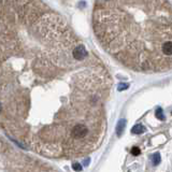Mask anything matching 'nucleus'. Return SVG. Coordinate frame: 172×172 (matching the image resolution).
Returning a JSON list of instances; mask_svg holds the SVG:
<instances>
[{"label": "nucleus", "mask_w": 172, "mask_h": 172, "mask_svg": "<svg viewBox=\"0 0 172 172\" xmlns=\"http://www.w3.org/2000/svg\"><path fill=\"white\" fill-rule=\"evenodd\" d=\"M145 127H144L143 125H136L133 127V129H131V133H133V135H141V133H145Z\"/></svg>", "instance_id": "obj_4"}, {"label": "nucleus", "mask_w": 172, "mask_h": 172, "mask_svg": "<svg viewBox=\"0 0 172 172\" xmlns=\"http://www.w3.org/2000/svg\"><path fill=\"white\" fill-rule=\"evenodd\" d=\"M155 115H156V117L158 119H160V121H165L166 117H165V114H163V111L161 108H157L156 109V112H155Z\"/></svg>", "instance_id": "obj_6"}, {"label": "nucleus", "mask_w": 172, "mask_h": 172, "mask_svg": "<svg viewBox=\"0 0 172 172\" xmlns=\"http://www.w3.org/2000/svg\"><path fill=\"white\" fill-rule=\"evenodd\" d=\"M140 153H141V151H140V148H137V146H135V148H131V154H133V156H139Z\"/></svg>", "instance_id": "obj_8"}, {"label": "nucleus", "mask_w": 172, "mask_h": 172, "mask_svg": "<svg viewBox=\"0 0 172 172\" xmlns=\"http://www.w3.org/2000/svg\"><path fill=\"white\" fill-rule=\"evenodd\" d=\"M87 133H88V129H87V127H86V126H84V125H82V124L77 125L72 129V136L74 138H77V139L84 138L86 135H87Z\"/></svg>", "instance_id": "obj_1"}, {"label": "nucleus", "mask_w": 172, "mask_h": 172, "mask_svg": "<svg viewBox=\"0 0 172 172\" xmlns=\"http://www.w3.org/2000/svg\"><path fill=\"white\" fill-rule=\"evenodd\" d=\"M171 114H172V112H171Z\"/></svg>", "instance_id": "obj_11"}, {"label": "nucleus", "mask_w": 172, "mask_h": 172, "mask_svg": "<svg viewBox=\"0 0 172 172\" xmlns=\"http://www.w3.org/2000/svg\"><path fill=\"white\" fill-rule=\"evenodd\" d=\"M151 159H152V163H153V165L154 166H157V165H159L160 163V161H161V157H160V153H154V154L151 156Z\"/></svg>", "instance_id": "obj_5"}, {"label": "nucleus", "mask_w": 172, "mask_h": 172, "mask_svg": "<svg viewBox=\"0 0 172 172\" xmlns=\"http://www.w3.org/2000/svg\"><path fill=\"white\" fill-rule=\"evenodd\" d=\"M128 87H129V84H127V83H121V84H118V86H117V91H118V92L125 91V89H127Z\"/></svg>", "instance_id": "obj_7"}, {"label": "nucleus", "mask_w": 172, "mask_h": 172, "mask_svg": "<svg viewBox=\"0 0 172 172\" xmlns=\"http://www.w3.org/2000/svg\"><path fill=\"white\" fill-rule=\"evenodd\" d=\"M72 169L74 170V171H77V172H81L82 171V166L80 165V163H73V165H72Z\"/></svg>", "instance_id": "obj_9"}, {"label": "nucleus", "mask_w": 172, "mask_h": 172, "mask_svg": "<svg viewBox=\"0 0 172 172\" xmlns=\"http://www.w3.org/2000/svg\"><path fill=\"white\" fill-rule=\"evenodd\" d=\"M86 56H87V51H86V49L83 45H79V47H75L74 51H73V57L77 60L84 59Z\"/></svg>", "instance_id": "obj_2"}, {"label": "nucleus", "mask_w": 172, "mask_h": 172, "mask_svg": "<svg viewBox=\"0 0 172 172\" xmlns=\"http://www.w3.org/2000/svg\"><path fill=\"white\" fill-rule=\"evenodd\" d=\"M125 127H126V119H121V121L117 123L116 126V135L118 137H121L123 135L124 130H125Z\"/></svg>", "instance_id": "obj_3"}, {"label": "nucleus", "mask_w": 172, "mask_h": 172, "mask_svg": "<svg viewBox=\"0 0 172 172\" xmlns=\"http://www.w3.org/2000/svg\"><path fill=\"white\" fill-rule=\"evenodd\" d=\"M1 110H2V107H1V103H0V112H1Z\"/></svg>", "instance_id": "obj_10"}]
</instances>
